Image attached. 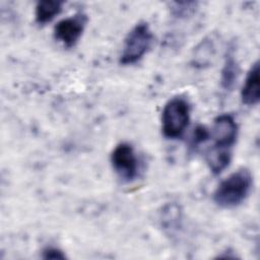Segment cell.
Returning <instances> with one entry per match:
<instances>
[{
  "label": "cell",
  "mask_w": 260,
  "mask_h": 260,
  "mask_svg": "<svg viewBox=\"0 0 260 260\" xmlns=\"http://www.w3.org/2000/svg\"><path fill=\"white\" fill-rule=\"evenodd\" d=\"M239 72H240V68H239L238 61L236 59L235 46L231 44L229 49L226 50L224 64L221 69L220 86L222 87V89L228 91L233 90V88L237 83Z\"/></svg>",
  "instance_id": "obj_9"
},
{
  "label": "cell",
  "mask_w": 260,
  "mask_h": 260,
  "mask_svg": "<svg viewBox=\"0 0 260 260\" xmlns=\"http://www.w3.org/2000/svg\"><path fill=\"white\" fill-rule=\"evenodd\" d=\"M198 3L194 1L188 2H171L170 3V11L171 14L179 19L187 18L188 16L195 13Z\"/></svg>",
  "instance_id": "obj_13"
},
{
  "label": "cell",
  "mask_w": 260,
  "mask_h": 260,
  "mask_svg": "<svg viewBox=\"0 0 260 260\" xmlns=\"http://www.w3.org/2000/svg\"><path fill=\"white\" fill-rule=\"evenodd\" d=\"M243 104L255 106L260 100V68L259 62L256 61L248 71L245 82L241 90Z\"/></svg>",
  "instance_id": "obj_8"
},
{
  "label": "cell",
  "mask_w": 260,
  "mask_h": 260,
  "mask_svg": "<svg viewBox=\"0 0 260 260\" xmlns=\"http://www.w3.org/2000/svg\"><path fill=\"white\" fill-rule=\"evenodd\" d=\"M232 160V149L210 147L206 152V162L209 170L218 175L225 170Z\"/></svg>",
  "instance_id": "obj_11"
},
{
  "label": "cell",
  "mask_w": 260,
  "mask_h": 260,
  "mask_svg": "<svg viewBox=\"0 0 260 260\" xmlns=\"http://www.w3.org/2000/svg\"><path fill=\"white\" fill-rule=\"evenodd\" d=\"M86 22L87 18L83 13H77L60 20L54 27L55 40L66 48L74 47L81 38Z\"/></svg>",
  "instance_id": "obj_5"
},
{
  "label": "cell",
  "mask_w": 260,
  "mask_h": 260,
  "mask_svg": "<svg viewBox=\"0 0 260 260\" xmlns=\"http://www.w3.org/2000/svg\"><path fill=\"white\" fill-rule=\"evenodd\" d=\"M64 2L58 0H45L37 2L35 9L36 21L39 24H46L53 20L61 11Z\"/></svg>",
  "instance_id": "obj_12"
},
{
  "label": "cell",
  "mask_w": 260,
  "mask_h": 260,
  "mask_svg": "<svg viewBox=\"0 0 260 260\" xmlns=\"http://www.w3.org/2000/svg\"><path fill=\"white\" fill-rule=\"evenodd\" d=\"M154 37L146 22L137 23L126 36L119 58L122 65H132L140 61L150 50Z\"/></svg>",
  "instance_id": "obj_3"
},
{
  "label": "cell",
  "mask_w": 260,
  "mask_h": 260,
  "mask_svg": "<svg viewBox=\"0 0 260 260\" xmlns=\"http://www.w3.org/2000/svg\"><path fill=\"white\" fill-rule=\"evenodd\" d=\"M43 258L44 259H64L65 254L58 248L55 247H47L43 250Z\"/></svg>",
  "instance_id": "obj_15"
},
{
  "label": "cell",
  "mask_w": 260,
  "mask_h": 260,
  "mask_svg": "<svg viewBox=\"0 0 260 260\" xmlns=\"http://www.w3.org/2000/svg\"><path fill=\"white\" fill-rule=\"evenodd\" d=\"M190 122V105L181 96L171 99L161 112V131L165 137H181Z\"/></svg>",
  "instance_id": "obj_2"
},
{
  "label": "cell",
  "mask_w": 260,
  "mask_h": 260,
  "mask_svg": "<svg viewBox=\"0 0 260 260\" xmlns=\"http://www.w3.org/2000/svg\"><path fill=\"white\" fill-rule=\"evenodd\" d=\"M211 137L214 141L212 146L232 149L238 137V124L234 117L229 114L217 116L213 121Z\"/></svg>",
  "instance_id": "obj_6"
},
{
  "label": "cell",
  "mask_w": 260,
  "mask_h": 260,
  "mask_svg": "<svg viewBox=\"0 0 260 260\" xmlns=\"http://www.w3.org/2000/svg\"><path fill=\"white\" fill-rule=\"evenodd\" d=\"M216 39L214 35H209L201 40V42L194 48L191 64L195 68L203 69L210 66L216 54Z\"/></svg>",
  "instance_id": "obj_7"
},
{
  "label": "cell",
  "mask_w": 260,
  "mask_h": 260,
  "mask_svg": "<svg viewBox=\"0 0 260 260\" xmlns=\"http://www.w3.org/2000/svg\"><path fill=\"white\" fill-rule=\"evenodd\" d=\"M111 164L115 173L124 182H132L138 175V158L133 146L127 142H122L113 149Z\"/></svg>",
  "instance_id": "obj_4"
},
{
  "label": "cell",
  "mask_w": 260,
  "mask_h": 260,
  "mask_svg": "<svg viewBox=\"0 0 260 260\" xmlns=\"http://www.w3.org/2000/svg\"><path fill=\"white\" fill-rule=\"evenodd\" d=\"M159 221L161 228L170 235H173L179 231L182 224V210L180 206L175 203L166 204L159 215Z\"/></svg>",
  "instance_id": "obj_10"
},
{
  "label": "cell",
  "mask_w": 260,
  "mask_h": 260,
  "mask_svg": "<svg viewBox=\"0 0 260 260\" xmlns=\"http://www.w3.org/2000/svg\"><path fill=\"white\" fill-rule=\"evenodd\" d=\"M252 187L251 172L248 169H240L219 183L213 193V200L222 208L237 207L248 198Z\"/></svg>",
  "instance_id": "obj_1"
},
{
  "label": "cell",
  "mask_w": 260,
  "mask_h": 260,
  "mask_svg": "<svg viewBox=\"0 0 260 260\" xmlns=\"http://www.w3.org/2000/svg\"><path fill=\"white\" fill-rule=\"evenodd\" d=\"M210 136L209 131L202 125H198L192 134L191 140H190V147L192 149L197 148L201 143H204L206 140H208Z\"/></svg>",
  "instance_id": "obj_14"
}]
</instances>
